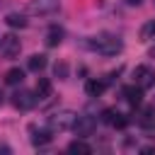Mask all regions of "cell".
<instances>
[{
	"label": "cell",
	"instance_id": "6da1fadb",
	"mask_svg": "<svg viewBox=\"0 0 155 155\" xmlns=\"http://www.w3.org/2000/svg\"><path fill=\"white\" fill-rule=\"evenodd\" d=\"M85 46H87V48H92V51H97V53H102V56H116V53L124 48L121 39H119V36H111V34L92 36L90 41H85Z\"/></svg>",
	"mask_w": 155,
	"mask_h": 155
},
{
	"label": "cell",
	"instance_id": "7a4b0ae2",
	"mask_svg": "<svg viewBox=\"0 0 155 155\" xmlns=\"http://www.w3.org/2000/svg\"><path fill=\"white\" fill-rule=\"evenodd\" d=\"M75 121H78V114L73 109H58L46 119V128L51 133H63V131H70Z\"/></svg>",
	"mask_w": 155,
	"mask_h": 155
},
{
	"label": "cell",
	"instance_id": "3957f363",
	"mask_svg": "<svg viewBox=\"0 0 155 155\" xmlns=\"http://www.w3.org/2000/svg\"><path fill=\"white\" fill-rule=\"evenodd\" d=\"M36 92H29V90H24V87H19L15 94H12V104L17 107V109H22V111H27V109H34L36 107Z\"/></svg>",
	"mask_w": 155,
	"mask_h": 155
},
{
	"label": "cell",
	"instance_id": "277c9868",
	"mask_svg": "<svg viewBox=\"0 0 155 155\" xmlns=\"http://www.w3.org/2000/svg\"><path fill=\"white\" fill-rule=\"evenodd\" d=\"M19 51H22V41H19L15 34H5V36H0V53H2L5 58H17Z\"/></svg>",
	"mask_w": 155,
	"mask_h": 155
},
{
	"label": "cell",
	"instance_id": "5b68a950",
	"mask_svg": "<svg viewBox=\"0 0 155 155\" xmlns=\"http://www.w3.org/2000/svg\"><path fill=\"white\" fill-rule=\"evenodd\" d=\"M94 128H97V119H94V116L78 114V121H75L73 131H75L80 138H87V136H92V133H94Z\"/></svg>",
	"mask_w": 155,
	"mask_h": 155
},
{
	"label": "cell",
	"instance_id": "8992f818",
	"mask_svg": "<svg viewBox=\"0 0 155 155\" xmlns=\"http://www.w3.org/2000/svg\"><path fill=\"white\" fill-rule=\"evenodd\" d=\"M133 78H136V85L140 90H148V87H155V70L148 68V65H138L133 70Z\"/></svg>",
	"mask_w": 155,
	"mask_h": 155
},
{
	"label": "cell",
	"instance_id": "52a82bcc",
	"mask_svg": "<svg viewBox=\"0 0 155 155\" xmlns=\"http://www.w3.org/2000/svg\"><path fill=\"white\" fill-rule=\"evenodd\" d=\"M61 7V0H29L31 15H53Z\"/></svg>",
	"mask_w": 155,
	"mask_h": 155
},
{
	"label": "cell",
	"instance_id": "ba28073f",
	"mask_svg": "<svg viewBox=\"0 0 155 155\" xmlns=\"http://www.w3.org/2000/svg\"><path fill=\"white\" fill-rule=\"evenodd\" d=\"M107 124H111L114 128H126V124H128V119L121 114V111H116V109H104V116H102Z\"/></svg>",
	"mask_w": 155,
	"mask_h": 155
},
{
	"label": "cell",
	"instance_id": "9c48e42d",
	"mask_svg": "<svg viewBox=\"0 0 155 155\" xmlns=\"http://www.w3.org/2000/svg\"><path fill=\"white\" fill-rule=\"evenodd\" d=\"M124 97H126V102H128L131 107H140V102H143V90H140L138 85H128V87H124Z\"/></svg>",
	"mask_w": 155,
	"mask_h": 155
},
{
	"label": "cell",
	"instance_id": "30bf717a",
	"mask_svg": "<svg viewBox=\"0 0 155 155\" xmlns=\"http://www.w3.org/2000/svg\"><path fill=\"white\" fill-rule=\"evenodd\" d=\"M51 140V131L48 128H36V126H31V143L34 145H46Z\"/></svg>",
	"mask_w": 155,
	"mask_h": 155
},
{
	"label": "cell",
	"instance_id": "8fae6325",
	"mask_svg": "<svg viewBox=\"0 0 155 155\" xmlns=\"http://www.w3.org/2000/svg\"><path fill=\"white\" fill-rule=\"evenodd\" d=\"M46 56L44 53H34V56H29V63H27V68L31 70V73H41L44 68H46Z\"/></svg>",
	"mask_w": 155,
	"mask_h": 155
},
{
	"label": "cell",
	"instance_id": "7c38bea8",
	"mask_svg": "<svg viewBox=\"0 0 155 155\" xmlns=\"http://www.w3.org/2000/svg\"><path fill=\"white\" fill-rule=\"evenodd\" d=\"M51 90H53V85H51V80L48 78H39L36 80V97L39 99H46V97H51Z\"/></svg>",
	"mask_w": 155,
	"mask_h": 155
},
{
	"label": "cell",
	"instance_id": "4fadbf2b",
	"mask_svg": "<svg viewBox=\"0 0 155 155\" xmlns=\"http://www.w3.org/2000/svg\"><path fill=\"white\" fill-rule=\"evenodd\" d=\"M5 24L12 27V29H24V27H27V17L19 15V12H10V15L5 17Z\"/></svg>",
	"mask_w": 155,
	"mask_h": 155
},
{
	"label": "cell",
	"instance_id": "5bb4252c",
	"mask_svg": "<svg viewBox=\"0 0 155 155\" xmlns=\"http://www.w3.org/2000/svg\"><path fill=\"white\" fill-rule=\"evenodd\" d=\"M61 41H63V29L53 24V27L46 31V46H58Z\"/></svg>",
	"mask_w": 155,
	"mask_h": 155
},
{
	"label": "cell",
	"instance_id": "9a60e30c",
	"mask_svg": "<svg viewBox=\"0 0 155 155\" xmlns=\"http://www.w3.org/2000/svg\"><path fill=\"white\" fill-rule=\"evenodd\" d=\"M104 90H107V82H102V80H90V82L85 85V92H87L90 97H99Z\"/></svg>",
	"mask_w": 155,
	"mask_h": 155
},
{
	"label": "cell",
	"instance_id": "2e32d148",
	"mask_svg": "<svg viewBox=\"0 0 155 155\" xmlns=\"http://www.w3.org/2000/svg\"><path fill=\"white\" fill-rule=\"evenodd\" d=\"M22 80H24V70H19V68H10L5 73V82L7 85H22Z\"/></svg>",
	"mask_w": 155,
	"mask_h": 155
},
{
	"label": "cell",
	"instance_id": "e0dca14e",
	"mask_svg": "<svg viewBox=\"0 0 155 155\" xmlns=\"http://www.w3.org/2000/svg\"><path fill=\"white\" fill-rule=\"evenodd\" d=\"M68 153H80V155H90L92 153V148L85 143V140H73V143H68Z\"/></svg>",
	"mask_w": 155,
	"mask_h": 155
},
{
	"label": "cell",
	"instance_id": "ac0fdd59",
	"mask_svg": "<svg viewBox=\"0 0 155 155\" xmlns=\"http://www.w3.org/2000/svg\"><path fill=\"white\" fill-rule=\"evenodd\" d=\"M140 39H143V41L155 39V19H148V22L140 27Z\"/></svg>",
	"mask_w": 155,
	"mask_h": 155
},
{
	"label": "cell",
	"instance_id": "d6986e66",
	"mask_svg": "<svg viewBox=\"0 0 155 155\" xmlns=\"http://www.w3.org/2000/svg\"><path fill=\"white\" fill-rule=\"evenodd\" d=\"M53 75H56L58 80H65V78H68V63H65V61H58V63L53 65Z\"/></svg>",
	"mask_w": 155,
	"mask_h": 155
},
{
	"label": "cell",
	"instance_id": "ffe728a7",
	"mask_svg": "<svg viewBox=\"0 0 155 155\" xmlns=\"http://www.w3.org/2000/svg\"><path fill=\"white\" fill-rule=\"evenodd\" d=\"M126 2H128V5H140L143 0H126Z\"/></svg>",
	"mask_w": 155,
	"mask_h": 155
},
{
	"label": "cell",
	"instance_id": "44dd1931",
	"mask_svg": "<svg viewBox=\"0 0 155 155\" xmlns=\"http://www.w3.org/2000/svg\"><path fill=\"white\" fill-rule=\"evenodd\" d=\"M0 153H10V148L7 145H0Z\"/></svg>",
	"mask_w": 155,
	"mask_h": 155
},
{
	"label": "cell",
	"instance_id": "7402d4cb",
	"mask_svg": "<svg viewBox=\"0 0 155 155\" xmlns=\"http://www.w3.org/2000/svg\"><path fill=\"white\" fill-rule=\"evenodd\" d=\"M0 104H2V92H0Z\"/></svg>",
	"mask_w": 155,
	"mask_h": 155
},
{
	"label": "cell",
	"instance_id": "603a6c76",
	"mask_svg": "<svg viewBox=\"0 0 155 155\" xmlns=\"http://www.w3.org/2000/svg\"><path fill=\"white\" fill-rule=\"evenodd\" d=\"M153 2H155V0H153Z\"/></svg>",
	"mask_w": 155,
	"mask_h": 155
}]
</instances>
